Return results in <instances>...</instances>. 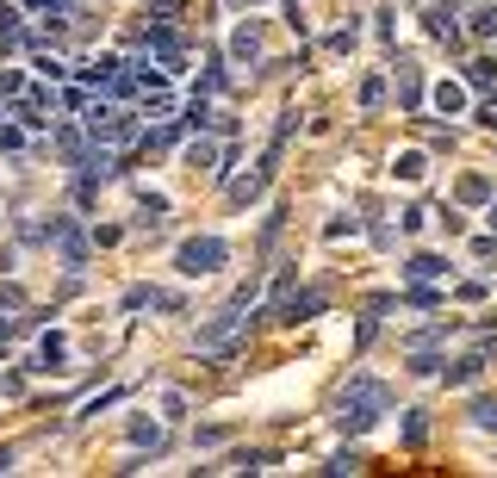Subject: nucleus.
Returning a JSON list of instances; mask_svg holds the SVG:
<instances>
[{
  "instance_id": "1",
  "label": "nucleus",
  "mask_w": 497,
  "mask_h": 478,
  "mask_svg": "<svg viewBox=\"0 0 497 478\" xmlns=\"http://www.w3.org/2000/svg\"><path fill=\"white\" fill-rule=\"evenodd\" d=\"M380 410H386V385H373V379H355L349 392H342V429H373L380 422Z\"/></svg>"
},
{
  "instance_id": "2",
  "label": "nucleus",
  "mask_w": 497,
  "mask_h": 478,
  "mask_svg": "<svg viewBox=\"0 0 497 478\" xmlns=\"http://www.w3.org/2000/svg\"><path fill=\"white\" fill-rule=\"evenodd\" d=\"M224 255H230V249L218 237H193V242H180V273H193V280H199V273H218Z\"/></svg>"
},
{
  "instance_id": "3",
  "label": "nucleus",
  "mask_w": 497,
  "mask_h": 478,
  "mask_svg": "<svg viewBox=\"0 0 497 478\" xmlns=\"http://www.w3.org/2000/svg\"><path fill=\"white\" fill-rule=\"evenodd\" d=\"M237 336H243V317H237V310H224V317H212V323L193 336V354H224Z\"/></svg>"
},
{
  "instance_id": "4",
  "label": "nucleus",
  "mask_w": 497,
  "mask_h": 478,
  "mask_svg": "<svg viewBox=\"0 0 497 478\" xmlns=\"http://www.w3.org/2000/svg\"><path fill=\"white\" fill-rule=\"evenodd\" d=\"M479 373H485V354H466V361H454V367H448V385H472Z\"/></svg>"
},
{
  "instance_id": "5",
  "label": "nucleus",
  "mask_w": 497,
  "mask_h": 478,
  "mask_svg": "<svg viewBox=\"0 0 497 478\" xmlns=\"http://www.w3.org/2000/svg\"><path fill=\"white\" fill-rule=\"evenodd\" d=\"M472 422H479L485 435H497V398H479V404H472Z\"/></svg>"
},
{
  "instance_id": "6",
  "label": "nucleus",
  "mask_w": 497,
  "mask_h": 478,
  "mask_svg": "<svg viewBox=\"0 0 497 478\" xmlns=\"http://www.w3.org/2000/svg\"><path fill=\"white\" fill-rule=\"evenodd\" d=\"M435 106H441V112H461V106H466V94L454 87V81H441V87H435Z\"/></svg>"
},
{
  "instance_id": "7",
  "label": "nucleus",
  "mask_w": 497,
  "mask_h": 478,
  "mask_svg": "<svg viewBox=\"0 0 497 478\" xmlns=\"http://www.w3.org/2000/svg\"><path fill=\"white\" fill-rule=\"evenodd\" d=\"M448 268V261H441V255H417V261H411V280H435V273Z\"/></svg>"
},
{
  "instance_id": "8",
  "label": "nucleus",
  "mask_w": 497,
  "mask_h": 478,
  "mask_svg": "<svg viewBox=\"0 0 497 478\" xmlns=\"http://www.w3.org/2000/svg\"><path fill=\"white\" fill-rule=\"evenodd\" d=\"M466 81H472V87H492V81H497V63H466Z\"/></svg>"
},
{
  "instance_id": "9",
  "label": "nucleus",
  "mask_w": 497,
  "mask_h": 478,
  "mask_svg": "<svg viewBox=\"0 0 497 478\" xmlns=\"http://www.w3.org/2000/svg\"><path fill=\"white\" fill-rule=\"evenodd\" d=\"M472 32H479V37H497V6H479V13H472Z\"/></svg>"
},
{
  "instance_id": "10",
  "label": "nucleus",
  "mask_w": 497,
  "mask_h": 478,
  "mask_svg": "<svg viewBox=\"0 0 497 478\" xmlns=\"http://www.w3.org/2000/svg\"><path fill=\"white\" fill-rule=\"evenodd\" d=\"M398 94H404V106H417V94H423V81H417V68H404V75H398Z\"/></svg>"
},
{
  "instance_id": "11",
  "label": "nucleus",
  "mask_w": 497,
  "mask_h": 478,
  "mask_svg": "<svg viewBox=\"0 0 497 478\" xmlns=\"http://www.w3.org/2000/svg\"><path fill=\"white\" fill-rule=\"evenodd\" d=\"M230 50H237L243 63H255V50H261V44H255V32H237V37H230Z\"/></svg>"
},
{
  "instance_id": "12",
  "label": "nucleus",
  "mask_w": 497,
  "mask_h": 478,
  "mask_svg": "<svg viewBox=\"0 0 497 478\" xmlns=\"http://www.w3.org/2000/svg\"><path fill=\"white\" fill-rule=\"evenodd\" d=\"M187 162H193V168H212L218 149H212V143H193V149H187Z\"/></svg>"
},
{
  "instance_id": "13",
  "label": "nucleus",
  "mask_w": 497,
  "mask_h": 478,
  "mask_svg": "<svg viewBox=\"0 0 497 478\" xmlns=\"http://www.w3.org/2000/svg\"><path fill=\"white\" fill-rule=\"evenodd\" d=\"M485 193H492L485 174H466V180H461V199H485Z\"/></svg>"
},
{
  "instance_id": "14",
  "label": "nucleus",
  "mask_w": 497,
  "mask_h": 478,
  "mask_svg": "<svg viewBox=\"0 0 497 478\" xmlns=\"http://www.w3.org/2000/svg\"><path fill=\"white\" fill-rule=\"evenodd\" d=\"M485 125H492V131H497V100H485Z\"/></svg>"
},
{
  "instance_id": "15",
  "label": "nucleus",
  "mask_w": 497,
  "mask_h": 478,
  "mask_svg": "<svg viewBox=\"0 0 497 478\" xmlns=\"http://www.w3.org/2000/svg\"><path fill=\"white\" fill-rule=\"evenodd\" d=\"M37 6H56V13H69V0H37Z\"/></svg>"
},
{
  "instance_id": "16",
  "label": "nucleus",
  "mask_w": 497,
  "mask_h": 478,
  "mask_svg": "<svg viewBox=\"0 0 497 478\" xmlns=\"http://www.w3.org/2000/svg\"><path fill=\"white\" fill-rule=\"evenodd\" d=\"M492 230H497V205H492Z\"/></svg>"
}]
</instances>
